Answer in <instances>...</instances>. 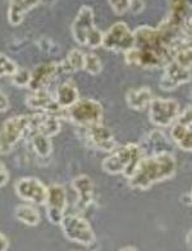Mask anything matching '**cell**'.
<instances>
[{"label":"cell","mask_w":192,"mask_h":251,"mask_svg":"<svg viewBox=\"0 0 192 251\" xmlns=\"http://www.w3.org/2000/svg\"><path fill=\"white\" fill-rule=\"evenodd\" d=\"M135 47L124 53L126 64L143 70L166 67L172 60L176 43L160 31L159 27L141 26L133 31Z\"/></svg>","instance_id":"1"},{"label":"cell","mask_w":192,"mask_h":251,"mask_svg":"<svg viewBox=\"0 0 192 251\" xmlns=\"http://www.w3.org/2000/svg\"><path fill=\"white\" fill-rule=\"evenodd\" d=\"M176 172L177 160L172 152L145 155L128 178V183L135 190H149L156 183L170 179Z\"/></svg>","instance_id":"2"},{"label":"cell","mask_w":192,"mask_h":251,"mask_svg":"<svg viewBox=\"0 0 192 251\" xmlns=\"http://www.w3.org/2000/svg\"><path fill=\"white\" fill-rule=\"evenodd\" d=\"M143 156L144 154L139 144L128 142L124 145H118L109 152V155L101 163V168L106 175H122L126 178H129Z\"/></svg>","instance_id":"3"},{"label":"cell","mask_w":192,"mask_h":251,"mask_svg":"<svg viewBox=\"0 0 192 251\" xmlns=\"http://www.w3.org/2000/svg\"><path fill=\"white\" fill-rule=\"evenodd\" d=\"M73 40L81 47L97 49L103 45L104 33L95 26V14L93 8L82 5L71 26Z\"/></svg>","instance_id":"4"},{"label":"cell","mask_w":192,"mask_h":251,"mask_svg":"<svg viewBox=\"0 0 192 251\" xmlns=\"http://www.w3.org/2000/svg\"><path fill=\"white\" fill-rule=\"evenodd\" d=\"M30 128V116H14L0 126V155H8L17 144L26 139Z\"/></svg>","instance_id":"5"},{"label":"cell","mask_w":192,"mask_h":251,"mask_svg":"<svg viewBox=\"0 0 192 251\" xmlns=\"http://www.w3.org/2000/svg\"><path fill=\"white\" fill-rule=\"evenodd\" d=\"M104 119V108L97 100L78 99L76 104L66 109V121L77 127L100 125Z\"/></svg>","instance_id":"6"},{"label":"cell","mask_w":192,"mask_h":251,"mask_svg":"<svg viewBox=\"0 0 192 251\" xmlns=\"http://www.w3.org/2000/svg\"><path fill=\"white\" fill-rule=\"evenodd\" d=\"M64 237L71 242L82 245V246H93L96 242V236L93 227L86 218L81 214L64 215L59 223Z\"/></svg>","instance_id":"7"},{"label":"cell","mask_w":192,"mask_h":251,"mask_svg":"<svg viewBox=\"0 0 192 251\" xmlns=\"http://www.w3.org/2000/svg\"><path fill=\"white\" fill-rule=\"evenodd\" d=\"M150 122L158 128L172 127L181 114V106L174 99L166 98H154L149 108Z\"/></svg>","instance_id":"8"},{"label":"cell","mask_w":192,"mask_h":251,"mask_svg":"<svg viewBox=\"0 0 192 251\" xmlns=\"http://www.w3.org/2000/svg\"><path fill=\"white\" fill-rule=\"evenodd\" d=\"M78 131L85 145L94 150L109 154L118 146V142L113 132L103 123L87 126V127H78Z\"/></svg>","instance_id":"9"},{"label":"cell","mask_w":192,"mask_h":251,"mask_svg":"<svg viewBox=\"0 0 192 251\" xmlns=\"http://www.w3.org/2000/svg\"><path fill=\"white\" fill-rule=\"evenodd\" d=\"M101 47L113 53L124 54L135 47V33L127 24L117 22L104 32Z\"/></svg>","instance_id":"10"},{"label":"cell","mask_w":192,"mask_h":251,"mask_svg":"<svg viewBox=\"0 0 192 251\" xmlns=\"http://www.w3.org/2000/svg\"><path fill=\"white\" fill-rule=\"evenodd\" d=\"M71 73L68 70L66 60L60 62H48L37 66L31 72L30 90H44L49 89V86L55 81L58 77Z\"/></svg>","instance_id":"11"},{"label":"cell","mask_w":192,"mask_h":251,"mask_svg":"<svg viewBox=\"0 0 192 251\" xmlns=\"http://www.w3.org/2000/svg\"><path fill=\"white\" fill-rule=\"evenodd\" d=\"M18 198L32 205H45L48 198V187L35 177L20 178L14 185Z\"/></svg>","instance_id":"12"},{"label":"cell","mask_w":192,"mask_h":251,"mask_svg":"<svg viewBox=\"0 0 192 251\" xmlns=\"http://www.w3.org/2000/svg\"><path fill=\"white\" fill-rule=\"evenodd\" d=\"M26 105L33 112H43L55 114L66 121V109H62L55 101L54 94L49 93V90H33L26 96Z\"/></svg>","instance_id":"13"},{"label":"cell","mask_w":192,"mask_h":251,"mask_svg":"<svg viewBox=\"0 0 192 251\" xmlns=\"http://www.w3.org/2000/svg\"><path fill=\"white\" fill-rule=\"evenodd\" d=\"M45 208H47V217L50 223L59 226L67 210V192L63 186L54 183L48 187Z\"/></svg>","instance_id":"14"},{"label":"cell","mask_w":192,"mask_h":251,"mask_svg":"<svg viewBox=\"0 0 192 251\" xmlns=\"http://www.w3.org/2000/svg\"><path fill=\"white\" fill-rule=\"evenodd\" d=\"M191 78V70L183 68L174 62H169L164 67V72H163V76L160 78L159 87L163 91H173L177 87L189 82Z\"/></svg>","instance_id":"15"},{"label":"cell","mask_w":192,"mask_h":251,"mask_svg":"<svg viewBox=\"0 0 192 251\" xmlns=\"http://www.w3.org/2000/svg\"><path fill=\"white\" fill-rule=\"evenodd\" d=\"M72 187L77 195L76 208L80 213L86 212L95 201V185L86 175L77 176L72 181Z\"/></svg>","instance_id":"16"},{"label":"cell","mask_w":192,"mask_h":251,"mask_svg":"<svg viewBox=\"0 0 192 251\" xmlns=\"http://www.w3.org/2000/svg\"><path fill=\"white\" fill-rule=\"evenodd\" d=\"M172 140H169L160 129H152L144 136L139 145L144 156L156 155L163 152H172Z\"/></svg>","instance_id":"17"},{"label":"cell","mask_w":192,"mask_h":251,"mask_svg":"<svg viewBox=\"0 0 192 251\" xmlns=\"http://www.w3.org/2000/svg\"><path fill=\"white\" fill-rule=\"evenodd\" d=\"M55 101L62 109H68L73 104H76L80 99L78 87L73 79H66L64 82L56 85L55 93H54Z\"/></svg>","instance_id":"18"},{"label":"cell","mask_w":192,"mask_h":251,"mask_svg":"<svg viewBox=\"0 0 192 251\" xmlns=\"http://www.w3.org/2000/svg\"><path fill=\"white\" fill-rule=\"evenodd\" d=\"M41 0H9L8 5V22L10 26H20L26 16L33 8L40 4Z\"/></svg>","instance_id":"19"},{"label":"cell","mask_w":192,"mask_h":251,"mask_svg":"<svg viewBox=\"0 0 192 251\" xmlns=\"http://www.w3.org/2000/svg\"><path fill=\"white\" fill-rule=\"evenodd\" d=\"M170 140L183 151H192V125L177 119L170 128Z\"/></svg>","instance_id":"20"},{"label":"cell","mask_w":192,"mask_h":251,"mask_svg":"<svg viewBox=\"0 0 192 251\" xmlns=\"http://www.w3.org/2000/svg\"><path fill=\"white\" fill-rule=\"evenodd\" d=\"M152 99H154V96H152L151 89L146 86L129 90L126 94L127 105L136 112H144L147 109Z\"/></svg>","instance_id":"21"},{"label":"cell","mask_w":192,"mask_h":251,"mask_svg":"<svg viewBox=\"0 0 192 251\" xmlns=\"http://www.w3.org/2000/svg\"><path fill=\"white\" fill-rule=\"evenodd\" d=\"M26 140H28L31 149L36 155L41 158H48L53 152V144H51V137L44 135L37 131H31L27 133Z\"/></svg>","instance_id":"22"},{"label":"cell","mask_w":192,"mask_h":251,"mask_svg":"<svg viewBox=\"0 0 192 251\" xmlns=\"http://www.w3.org/2000/svg\"><path fill=\"white\" fill-rule=\"evenodd\" d=\"M189 8L187 0H169V10L170 12H169L167 21L177 28L182 30L183 24L187 20Z\"/></svg>","instance_id":"23"},{"label":"cell","mask_w":192,"mask_h":251,"mask_svg":"<svg viewBox=\"0 0 192 251\" xmlns=\"http://www.w3.org/2000/svg\"><path fill=\"white\" fill-rule=\"evenodd\" d=\"M14 217L17 221L28 227H36L40 225L41 215L35 206L28 204H21L14 209Z\"/></svg>","instance_id":"24"},{"label":"cell","mask_w":192,"mask_h":251,"mask_svg":"<svg viewBox=\"0 0 192 251\" xmlns=\"http://www.w3.org/2000/svg\"><path fill=\"white\" fill-rule=\"evenodd\" d=\"M170 62L177 63L178 66L187 68V70H192V47L190 45L189 40L179 43L174 48Z\"/></svg>","instance_id":"25"},{"label":"cell","mask_w":192,"mask_h":251,"mask_svg":"<svg viewBox=\"0 0 192 251\" xmlns=\"http://www.w3.org/2000/svg\"><path fill=\"white\" fill-rule=\"evenodd\" d=\"M85 54L80 49H72L67 54L66 63L68 66V70L71 73L80 72L83 71V64H85Z\"/></svg>","instance_id":"26"},{"label":"cell","mask_w":192,"mask_h":251,"mask_svg":"<svg viewBox=\"0 0 192 251\" xmlns=\"http://www.w3.org/2000/svg\"><path fill=\"white\" fill-rule=\"evenodd\" d=\"M83 71L87 72L91 76H97L103 71V63L100 56L95 53L85 54V64H83Z\"/></svg>","instance_id":"27"},{"label":"cell","mask_w":192,"mask_h":251,"mask_svg":"<svg viewBox=\"0 0 192 251\" xmlns=\"http://www.w3.org/2000/svg\"><path fill=\"white\" fill-rule=\"evenodd\" d=\"M10 78H12L10 82L13 86L20 87V89L28 87L31 82V72L28 70H24V68H18L13 76H10Z\"/></svg>","instance_id":"28"},{"label":"cell","mask_w":192,"mask_h":251,"mask_svg":"<svg viewBox=\"0 0 192 251\" xmlns=\"http://www.w3.org/2000/svg\"><path fill=\"white\" fill-rule=\"evenodd\" d=\"M17 70H18V66L16 64V62L10 59L5 54L0 53V78L13 76Z\"/></svg>","instance_id":"29"},{"label":"cell","mask_w":192,"mask_h":251,"mask_svg":"<svg viewBox=\"0 0 192 251\" xmlns=\"http://www.w3.org/2000/svg\"><path fill=\"white\" fill-rule=\"evenodd\" d=\"M108 1H109L113 13L117 16H124L127 12L131 10L132 0H108Z\"/></svg>","instance_id":"30"},{"label":"cell","mask_w":192,"mask_h":251,"mask_svg":"<svg viewBox=\"0 0 192 251\" xmlns=\"http://www.w3.org/2000/svg\"><path fill=\"white\" fill-rule=\"evenodd\" d=\"M9 171H8V168L3 163H0V188L7 185L8 182H9Z\"/></svg>","instance_id":"31"},{"label":"cell","mask_w":192,"mask_h":251,"mask_svg":"<svg viewBox=\"0 0 192 251\" xmlns=\"http://www.w3.org/2000/svg\"><path fill=\"white\" fill-rule=\"evenodd\" d=\"M182 33L186 39H189L190 41L192 40V16L187 17V20L185 21V24L182 26Z\"/></svg>","instance_id":"32"},{"label":"cell","mask_w":192,"mask_h":251,"mask_svg":"<svg viewBox=\"0 0 192 251\" xmlns=\"http://www.w3.org/2000/svg\"><path fill=\"white\" fill-rule=\"evenodd\" d=\"M10 108V101L8 95L0 90V113H5Z\"/></svg>","instance_id":"33"},{"label":"cell","mask_w":192,"mask_h":251,"mask_svg":"<svg viewBox=\"0 0 192 251\" xmlns=\"http://www.w3.org/2000/svg\"><path fill=\"white\" fill-rule=\"evenodd\" d=\"M179 119H182V121H186V122H190L192 125V106L191 108H187L183 112H181L178 117Z\"/></svg>","instance_id":"34"},{"label":"cell","mask_w":192,"mask_h":251,"mask_svg":"<svg viewBox=\"0 0 192 251\" xmlns=\"http://www.w3.org/2000/svg\"><path fill=\"white\" fill-rule=\"evenodd\" d=\"M9 249V240L7 236L0 232V251H7Z\"/></svg>","instance_id":"35"},{"label":"cell","mask_w":192,"mask_h":251,"mask_svg":"<svg viewBox=\"0 0 192 251\" xmlns=\"http://www.w3.org/2000/svg\"><path fill=\"white\" fill-rule=\"evenodd\" d=\"M186 242H187V246L192 248V229L187 233V237H186Z\"/></svg>","instance_id":"36"},{"label":"cell","mask_w":192,"mask_h":251,"mask_svg":"<svg viewBox=\"0 0 192 251\" xmlns=\"http://www.w3.org/2000/svg\"><path fill=\"white\" fill-rule=\"evenodd\" d=\"M122 251H126V250H133V251H136L137 248H131V246H127V248H122L120 249Z\"/></svg>","instance_id":"37"},{"label":"cell","mask_w":192,"mask_h":251,"mask_svg":"<svg viewBox=\"0 0 192 251\" xmlns=\"http://www.w3.org/2000/svg\"><path fill=\"white\" fill-rule=\"evenodd\" d=\"M189 202H190V205H192V190H191V192L189 194Z\"/></svg>","instance_id":"38"},{"label":"cell","mask_w":192,"mask_h":251,"mask_svg":"<svg viewBox=\"0 0 192 251\" xmlns=\"http://www.w3.org/2000/svg\"><path fill=\"white\" fill-rule=\"evenodd\" d=\"M187 4H189L190 8H192V0H187Z\"/></svg>","instance_id":"39"},{"label":"cell","mask_w":192,"mask_h":251,"mask_svg":"<svg viewBox=\"0 0 192 251\" xmlns=\"http://www.w3.org/2000/svg\"><path fill=\"white\" fill-rule=\"evenodd\" d=\"M190 99H191V102H192V93H191V96H190Z\"/></svg>","instance_id":"40"}]
</instances>
